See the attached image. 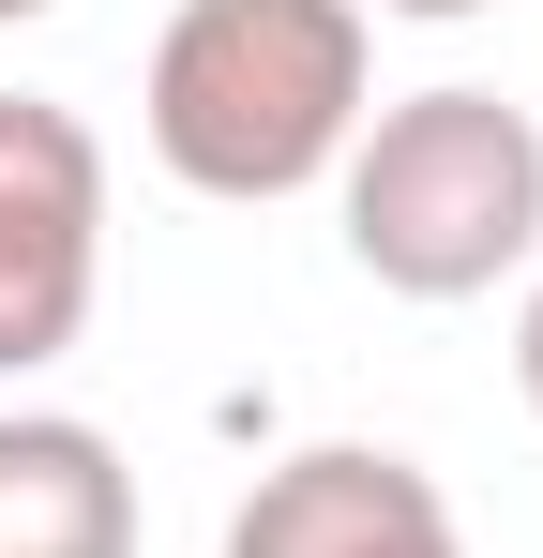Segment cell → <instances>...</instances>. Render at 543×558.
Listing matches in <instances>:
<instances>
[{
	"label": "cell",
	"instance_id": "1",
	"mask_svg": "<svg viewBox=\"0 0 543 558\" xmlns=\"http://www.w3.org/2000/svg\"><path fill=\"white\" fill-rule=\"evenodd\" d=\"M362 76H377V15L362 0H181L152 31L136 121H152V167L181 196L272 211V196L348 167Z\"/></svg>",
	"mask_w": 543,
	"mask_h": 558
},
{
	"label": "cell",
	"instance_id": "2",
	"mask_svg": "<svg viewBox=\"0 0 543 558\" xmlns=\"http://www.w3.org/2000/svg\"><path fill=\"white\" fill-rule=\"evenodd\" d=\"M348 257L393 302H483L498 272L543 257V121L514 92H408V106H362L348 167Z\"/></svg>",
	"mask_w": 543,
	"mask_h": 558
},
{
	"label": "cell",
	"instance_id": "3",
	"mask_svg": "<svg viewBox=\"0 0 543 558\" xmlns=\"http://www.w3.org/2000/svg\"><path fill=\"white\" fill-rule=\"evenodd\" d=\"M106 287V136L46 92H0V377L61 363Z\"/></svg>",
	"mask_w": 543,
	"mask_h": 558
},
{
	"label": "cell",
	"instance_id": "4",
	"mask_svg": "<svg viewBox=\"0 0 543 558\" xmlns=\"http://www.w3.org/2000/svg\"><path fill=\"white\" fill-rule=\"evenodd\" d=\"M227 558H468L452 498L377 438H317V453L257 468V498L227 513Z\"/></svg>",
	"mask_w": 543,
	"mask_h": 558
},
{
	"label": "cell",
	"instance_id": "5",
	"mask_svg": "<svg viewBox=\"0 0 543 558\" xmlns=\"http://www.w3.org/2000/svg\"><path fill=\"white\" fill-rule=\"evenodd\" d=\"M0 558H136V468L76 408H0Z\"/></svg>",
	"mask_w": 543,
	"mask_h": 558
},
{
	"label": "cell",
	"instance_id": "6",
	"mask_svg": "<svg viewBox=\"0 0 543 558\" xmlns=\"http://www.w3.org/2000/svg\"><path fill=\"white\" fill-rule=\"evenodd\" d=\"M514 392H529V423H543V272H529V302H514Z\"/></svg>",
	"mask_w": 543,
	"mask_h": 558
},
{
	"label": "cell",
	"instance_id": "7",
	"mask_svg": "<svg viewBox=\"0 0 543 558\" xmlns=\"http://www.w3.org/2000/svg\"><path fill=\"white\" fill-rule=\"evenodd\" d=\"M362 15H423V31H452V15H483V0H362Z\"/></svg>",
	"mask_w": 543,
	"mask_h": 558
},
{
	"label": "cell",
	"instance_id": "8",
	"mask_svg": "<svg viewBox=\"0 0 543 558\" xmlns=\"http://www.w3.org/2000/svg\"><path fill=\"white\" fill-rule=\"evenodd\" d=\"M15 15H46V0H0V31H15Z\"/></svg>",
	"mask_w": 543,
	"mask_h": 558
}]
</instances>
